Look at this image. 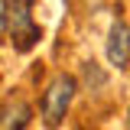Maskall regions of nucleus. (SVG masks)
<instances>
[{"label":"nucleus","mask_w":130,"mask_h":130,"mask_svg":"<svg viewBox=\"0 0 130 130\" xmlns=\"http://www.w3.org/2000/svg\"><path fill=\"white\" fill-rule=\"evenodd\" d=\"M7 16H10V42H13L16 52H29L39 39H42V29L36 26L32 20V0H10L7 7Z\"/></svg>","instance_id":"nucleus-1"},{"label":"nucleus","mask_w":130,"mask_h":130,"mask_svg":"<svg viewBox=\"0 0 130 130\" xmlns=\"http://www.w3.org/2000/svg\"><path fill=\"white\" fill-rule=\"evenodd\" d=\"M75 78L72 75H55V78L46 85V91H42V120H46V127H59L62 124L65 111H68V104H72V98H75Z\"/></svg>","instance_id":"nucleus-2"},{"label":"nucleus","mask_w":130,"mask_h":130,"mask_svg":"<svg viewBox=\"0 0 130 130\" xmlns=\"http://www.w3.org/2000/svg\"><path fill=\"white\" fill-rule=\"evenodd\" d=\"M107 62L114 68H127L130 65V29L124 20H114L107 32Z\"/></svg>","instance_id":"nucleus-3"},{"label":"nucleus","mask_w":130,"mask_h":130,"mask_svg":"<svg viewBox=\"0 0 130 130\" xmlns=\"http://www.w3.org/2000/svg\"><path fill=\"white\" fill-rule=\"evenodd\" d=\"M29 124V104H23V101H16L7 107V120H3V130H23Z\"/></svg>","instance_id":"nucleus-4"},{"label":"nucleus","mask_w":130,"mask_h":130,"mask_svg":"<svg viewBox=\"0 0 130 130\" xmlns=\"http://www.w3.org/2000/svg\"><path fill=\"white\" fill-rule=\"evenodd\" d=\"M7 7H10V0H0V42H3V36L10 29V16H7Z\"/></svg>","instance_id":"nucleus-5"}]
</instances>
